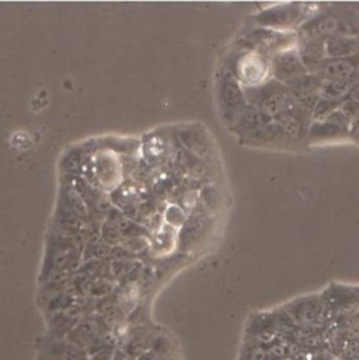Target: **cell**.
Returning <instances> with one entry per match:
<instances>
[{"label":"cell","instance_id":"cell-1","mask_svg":"<svg viewBox=\"0 0 359 360\" xmlns=\"http://www.w3.org/2000/svg\"><path fill=\"white\" fill-rule=\"evenodd\" d=\"M244 96L247 104L258 107L272 120L281 115L292 104V98L286 86L278 80H271L254 86L253 89L247 87L244 90Z\"/></svg>","mask_w":359,"mask_h":360},{"label":"cell","instance_id":"cell-2","mask_svg":"<svg viewBox=\"0 0 359 360\" xmlns=\"http://www.w3.org/2000/svg\"><path fill=\"white\" fill-rule=\"evenodd\" d=\"M322 77L316 73L301 76L289 83H286V89L294 104L305 111L306 114H312L317 101L320 100V89H322Z\"/></svg>","mask_w":359,"mask_h":360},{"label":"cell","instance_id":"cell-3","mask_svg":"<svg viewBox=\"0 0 359 360\" xmlns=\"http://www.w3.org/2000/svg\"><path fill=\"white\" fill-rule=\"evenodd\" d=\"M219 98L225 120L232 125L237 124L243 110L247 105V100L241 84L232 75L222 77L219 83Z\"/></svg>","mask_w":359,"mask_h":360},{"label":"cell","instance_id":"cell-4","mask_svg":"<svg viewBox=\"0 0 359 360\" xmlns=\"http://www.w3.org/2000/svg\"><path fill=\"white\" fill-rule=\"evenodd\" d=\"M359 70V55L341 59H325L316 69L322 80H350Z\"/></svg>","mask_w":359,"mask_h":360},{"label":"cell","instance_id":"cell-5","mask_svg":"<svg viewBox=\"0 0 359 360\" xmlns=\"http://www.w3.org/2000/svg\"><path fill=\"white\" fill-rule=\"evenodd\" d=\"M308 117L309 114L298 108L292 101V104L281 115L275 118V122L278 124L285 138H289L292 141H299L305 136L306 131H309Z\"/></svg>","mask_w":359,"mask_h":360},{"label":"cell","instance_id":"cell-6","mask_svg":"<svg viewBox=\"0 0 359 360\" xmlns=\"http://www.w3.org/2000/svg\"><path fill=\"white\" fill-rule=\"evenodd\" d=\"M308 73L309 72L301 60L298 51H285L274 58L275 79L284 84Z\"/></svg>","mask_w":359,"mask_h":360},{"label":"cell","instance_id":"cell-7","mask_svg":"<svg viewBox=\"0 0 359 360\" xmlns=\"http://www.w3.org/2000/svg\"><path fill=\"white\" fill-rule=\"evenodd\" d=\"M326 56L329 59L353 58L359 55V37H348L343 34L333 35L325 41Z\"/></svg>","mask_w":359,"mask_h":360},{"label":"cell","instance_id":"cell-8","mask_svg":"<svg viewBox=\"0 0 359 360\" xmlns=\"http://www.w3.org/2000/svg\"><path fill=\"white\" fill-rule=\"evenodd\" d=\"M42 356L44 360H89L86 351L69 340H52L46 342Z\"/></svg>","mask_w":359,"mask_h":360},{"label":"cell","instance_id":"cell-9","mask_svg":"<svg viewBox=\"0 0 359 360\" xmlns=\"http://www.w3.org/2000/svg\"><path fill=\"white\" fill-rule=\"evenodd\" d=\"M301 60L305 68L309 70H316L320 63L326 59V46L325 39L320 38H308L298 51Z\"/></svg>","mask_w":359,"mask_h":360},{"label":"cell","instance_id":"cell-10","mask_svg":"<svg viewBox=\"0 0 359 360\" xmlns=\"http://www.w3.org/2000/svg\"><path fill=\"white\" fill-rule=\"evenodd\" d=\"M274 120L267 115L263 110H260L258 107L256 105H251V104H247L246 108L243 110L241 115H240V120L239 122L236 124L243 132H246L247 135L251 134V132H256L267 125H270Z\"/></svg>","mask_w":359,"mask_h":360},{"label":"cell","instance_id":"cell-11","mask_svg":"<svg viewBox=\"0 0 359 360\" xmlns=\"http://www.w3.org/2000/svg\"><path fill=\"white\" fill-rule=\"evenodd\" d=\"M180 141L195 158L209 159L210 146L208 143V139L194 128H188L180 132Z\"/></svg>","mask_w":359,"mask_h":360},{"label":"cell","instance_id":"cell-12","mask_svg":"<svg viewBox=\"0 0 359 360\" xmlns=\"http://www.w3.org/2000/svg\"><path fill=\"white\" fill-rule=\"evenodd\" d=\"M206 219L202 214H194L188 217L180 231V244L182 248L192 245L205 231Z\"/></svg>","mask_w":359,"mask_h":360},{"label":"cell","instance_id":"cell-13","mask_svg":"<svg viewBox=\"0 0 359 360\" xmlns=\"http://www.w3.org/2000/svg\"><path fill=\"white\" fill-rule=\"evenodd\" d=\"M341 30V21L334 15H326L322 18H317L308 27V32L310 37L308 38H320L327 39L333 35L340 34Z\"/></svg>","mask_w":359,"mask_h":360},{"label":"cell","instance_id":"cell-14","mask_svg":"<svg viewBox=\"0 0 359 360\" xmlns=\"http://www.w3.org/2000/svg\"><path fill=\"white\" fill-rule=\"evenodd\" d=\"M357 86L355 79L350 80H323L320 89V97L344 101L350 91Z\"/></svg>","mask_w":359,"mask_h":360},{"label":"cell","instance_id":"cell-15","mask_svg":"<svg viewBox=\"0 0 359 360\" xmlns=\"http://www.w3.org/2000/svg\"><path fill=\"white\" fill-rule=\"evenodd\" d=\"M296 10L294 8V6H288V7H279L277 10L268 11L263 15L261 21L270 25H285L289 24L295 20L296 17Z\"/></svg>","mask_w":359,"mask_h":360},{"label":"cell","instance_id":"cell-16","mask_svg":"<svg viewBox=\"0 0 359 360\" xmlns=\"http://www.w3.org/2000/svg\"><path fill=\"white\" fill-rule=\"evenodd\" d=\"M341 104H343V101L320 97V100L317 101V104L312 112L315 122H320V121H325L326 118H329L334 111H337L341 107Z\"/></svg>","mask_w":359,"mask_h":360},{"label":"cell","instance_id":"cell-17","mask_svg":"<svg viewBox=\"0 0 359 360\" xmlns=\"http://www.w3.org/2000/svg\"><path fill=\"white\" fill-rule=\"evenodd\" d=\"M348 135H350L353 139L359 141V114L351 120V125H350Z\"/></svg>","mask_w":359,"mask_h":360},{"label":"cell","instance_id":"cell-18","mask_svg":"<svg viewBox=\"0 0 359 360\" xmlns=\"http://www.w3.org/2000/svg\"><path fill=\"white\" fill-rule=\"evenodd\" d=\"M111 360H134L132 359V356L128 354V352H125V351H122V349H117L114 354H113V356H111Z\"/></svg>","mask_w":359,"mask_h":360},{"label":"cell","instance_id":"cell-19","mask_svg":"<svg viewBox=\"0 0 359 360\" xmlns=\"http://www.w3.org/2000/svg\"><path fill=\"white\" fill-rule=\"evenodd\" d=\"M138 360H155V358L151 354H144Z\"/></svg>","mask_w":359,"mask_h":360},{"label":"cell","instance_id":"cell-20","mask_svg":"<svg viewBox=\"0 0 359 360\" xmlns=\"http://www.w3.org/2000/svg\"><path fill=\"white\" fill-rule=\"evenodd\" d=\"M354 321L357 323V326L359 327V311H357V313L354 314Z\"/></svg>","mask_w":359,"mask_h":360},{"label":"cell","instance_id":"cell-21","mask_svg":"<svg viewBox=\"0 0 359 360\" xmlns=\"http://www.w3.org/2000/svg\"><path fill=\"white\" fill-rule=\"evenodd\" d=\"M353 290H354V293H355V296H357V300H358L359 303V288H353Z\"/></svg>","mask_w":359,"mask_h":360}]
</instances>
